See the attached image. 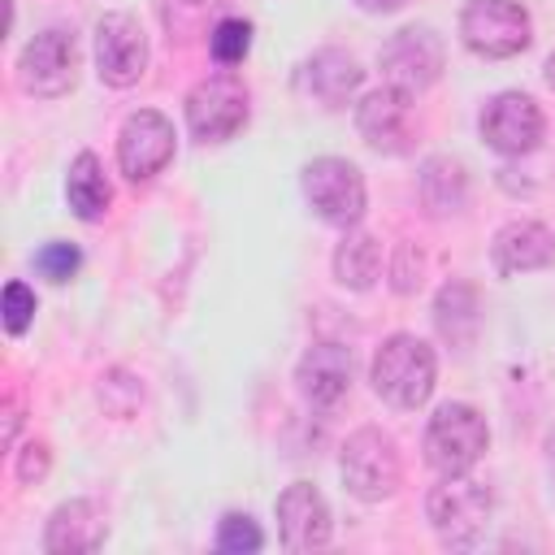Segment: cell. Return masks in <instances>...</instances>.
I'll list each match as a JSON object with an SVG mask.
<instances>
[{
  "instance_id": "obj_1",
  "label": "cell",
  "mask_w": 555,
  "mask_h": 555,
  "mask_svg": "<svg viewBox=\"0 0 555 555\" xmlns=\"http://www.w3.org/2000/svg\"><path fill=\"white\" fill-rule=\"evenodd\" d=\"M369 382H373V395L386 399L390 408H403V412L421 408L438 382L434 347L416 334H390L369 364Z\"/></svg>"
},
{
  "instance_id": "obj_2",
  "label": "cell",
  "mask_w": 555,
  "mask_h": 555,
  "mask_svg": "<svg viewBox=\"0 0 555 555\" xmlns=\"http://www.w3.org/2000/svg\"><path fill=\"white\" fill-rule=\"evenodd\" d=\"M490 507H494V494L486 481L460 473V477H442L429 499H425V516H429V529L434 538L447 546V551H464V546H477L486 525H490Z\"/></svg>"
},
{
  "instance_id": "obj_3",
  "label": "cell",
  "mask_w": 555,
  "mask_h": 555,
  "mask_svg": "<svg viewBox=\"0 0 555 555\" xmlns=\"http://www.w3.org/2000/svg\"><path fill=\"white\" fill-rule=\"evenodd\" d=\"M338 473H343V486L351 499L360 503H382L399 490L403 481V460H399V447L386 429L377 425H360L347 434L343 451H338Z\"/></svg>"
},
{
  "instance_id": "obj_4",
  "label": "cell",
  "mask_w": 555,
  "mask_h": 555,
  "mask_svg": "<svg viewBox=\"0 0 555 555\" xmlns=\"http://www.w3.org/2000/svg\"><path fill=\"white\" fill-rule=\"evenodd\" d=\"M490 447V425L473 403H442L425 425V464L438 477L473 473Z\"/></svg>"
},
{
  "instance_id": "obj_5",
  "label": "cell",
  "mask_w": 555,
  "mask_h": 555,
  "mask_svg": "<svg viewBox=\"0 0 555 555\" xmlns=\"http://www.w3.org/2000/svg\"><path fill=\"white\" fill-rule=\"evenodd\" d=\"M299 186H304L308 208L325 225H334V230L360 225V217L369 208L364 173L351 160H343V156H317V160H308L304 173H299Z\"/></svg>"
},
{
  "instance_id": "obj_6",
  "label": "cell",
  "mask_w": 555,
  "mask_h": 555,
  "mask_svg": "<svg viewBox=\"0 0 555 555\" xmlns=\"http://www.w3.org/2000/svg\"><path fill=\"white\" fill-rule=\"evenodd\" d=\"M186 130L199 143H225L234 139L251 117V95L238 74H208L186 91Z\"/></svg>"
},
{
  "instance_id": "obj_7",
  "label": "cell",
  "mask_w": 555,
  "mask_h": 555,
  "mask_svg": "<svg viewBox=\"0 0 555 555\" xmlns=\"http://www.w3.org/2000/svg\"><path fill=\"white\" fill-rule=\"evenodd\" d=\"M460 39L486 61H507L533 43V22L516 0H468L460 9Z\"/></svg>"
},
{
  "instance_id": "obj_8",
  "label": "cell",
  "mask_w": 555,
  "mask_h": 555,
  "mask_svg": "<svg viewBox=\"0 0 555 555\" xmlns=\"http://www.w3.org/2000/svg\"><path fill=\"white\" fill-rule=\"evenodd\" d=\"M78 65H82V52H78L74 30L48 26V30H39V35L17 52V87H22L26 95L56 100V95L74 91Z\"/></svg>"
},
{
  "instance_id": "obj_9",
  "label": "cell",
  "mask_w": 555,
  "mask_h": 555,
  "mask_svg": "<svg viewBox=\"0 0 555 555\" xmlns=\"http://www.w3.org/2000/svg\"><path fill=\"white\" fill-rule=\"evenodd\" d=\"M542 126H546L542 121V108L525 91H499V95H490L486 108H481V117H477V130H481L486 147L499 152V156H525V152H533L542 143Z\"/></svg>"
},
{
  "instance_id": "obj_10",
  "label": "cell",
  "mask_w": 555,
  "mask_h": 555,
  "mask_svg": "<svg viewBox=\"0 0 555 555\" xmlns=\"http://www.w3.org/2000/svg\"><path fill=\"white\" fill-rule=\"evenodd\" d=\"M147 69V35L130 13H104L95 22V74L104 87H134Z\"/></svg>"
},
{
  "instance_id": "obj_11",
  "label": "cell",
  "mask_w": 555,
  "mask_h": 555,
  "mask_svg": "<svg viewBox=\"0 0 555 555\" xmlns=\"http://www.w3.org/2000/svg\"><path fill=\"white\" fill-rule=\"evenodd\" d=\"M356 130H360V139H364L373 152H382V156L408 152L412 130H416L412 91H403V87H395V82L369 91V95L356 104Z\"/></svg>"
},
{
  "instance_id": "obj_12",
  "label": "cell",
  "mask_w": 555,
  "mask_h": 555,
  "mask_svg": "<svg viewBox=\"0 0 555 555\" xmlns=\"http://www.w3.org/2000/svg\"><path fill=\"white\" fill-rule=\"evenodd\" d=\"M173 160V121L156 108H139L117 130V169L130 182L156 178Z\"/></svg>"
},
{
  "instance_id": "obj_13",
  "label": "cell",
  "mask_w": 555,
  "mask_h": 555,
  "mask_svg": "<svg viewBox=\"0 0 555 555\" xmlns=\"http://www.w3.org/2000/svg\"><path fill=\"white\" fill-rule=\"evenodd\" d=\"M377 61H382L386 82H395L403 91H425L438 82L447 48L429 26H403L390 35V43L377 52Z\"/></svg>"
},
{
  "instance_id": "obj_14",
  "label": "cell",
  "mask_w": 555,
  "mask_h": 555,
  "mask_svg": "<svg viewBox=\"0 0 555 555\" xmlns=\"http://www.w3.org/2000/svg\"><path fill=\"white\" fill-rule=\"evenodd\" d=\"M351 377H356V356L343 343H312L295 364V386L304 403L317 412L338 408L351 395Z\"/></svg>"
},
{
  "instance_id": "obj_15",
  "label": "cell",
  "mask_w": 555,
  "mask_h": 555,
  "mask_svg": "<svg viewBox=\"0 0 555 555\" xmlns=\"http://www.w3.org/2000/svg\"><path fill=\"white\" fill-rule=\"evenodd\" d=\"M273 512H278V538H282V546L295 551V555L321 551V546L330 542V533H334L330 503L321 499V490H317L312 481H291V486L278 494Z\"/></svg>"
},
{
  "instance_id": "obj_16",
  "label": "cell",
  "mask_w": 555,
  "mask_h": 555,
  "mask_svg": "<svg viewBox=\"0 0 555 555\" xmlns=\"http://www.w3.org/2000/svg\"><path fill=\"white\" fill-rule=\"evenodd\" d=\"M360 78H364V69H360V61L351 52H343V48H317L295 69V91L304 100L321 104V108H343L356 95Z\"/></svg>"
},
{
  "instance_id": "obj_17",
  "label": "cell",
  "mask_w": 555,
  "mask_h": 555,
  "mask_svg": "<svg viewBox=\"0 0 555 555\" xmlns=\"http://www.w3.org/2000/svg\"><path fill=\"white\" fill-rule=\"evenodd\" d=\"M555 260V234L542 221L516 217L507 225H499L494 243H490V264L499 278H516V273H533L546 269Z\"/></svg>"
},
{
  "instance_id": "obj_18",
  "label": "cell",
  "mask_w": 555,
  "mask_h": 555,
  "mask_svg": "<svg viewBox=\"0 0 555 555\" xmlns=\"http://www.w3.org/2000/svg\"><path fill=\"white\" fill-rule=\"evenodd\" d=\"M108 538V520L91 499H65L43 529V551L48 555H91Z\"/></svg>"
},
{
  "instance_id": "obj_19",
  "label": "cell",
  "mask_w": 555,
  "mask_h": 555,
  "mask_svg": "<svg viewBox=\"0 0 555 555\" xmlns=\"http://www.w3.org/2000/svg\"><path fill=\"white\" fill-rule=\"evenodd\" d=\"M434 325H438L442 343H451V347L464 351V347L477 338V330H481V299H477V286L464 282V278H451V282L438 291V299H434Z\"/></svg>"
},
{
  "instance_id": "obj_20",
  "label": "cell",
  "mask_w": 555,
  "mask_h": 555,
  "mask_svg": "<svg viewBox=\"0 0 555 555\" xmlns=\"http://www.w3.org/2000/svg\"><path fill=\"white\" fill-rule=\"evenodd\" d=\"M416 195L429 217H451L468 204V173L451 156H429L416 173Z\"/></svg>"
},
{
  "instance_id": "obj_21",
  "label": "cell",
  "mask_w": 555,
  "mask_h": 555,
  "mask_svg": "<svg viewBox=\"0 0 555 555\" xmlns=\"http://www.w3.org/2000/svg\"><path fill=\"white\" fill-rule=\"evenodd\" d=\"M65 199L78 221H104L113 204V182L104 178V165L95 152H78L69 173H65Z\"/></svg>"
},
{
  "instance_id": "obj_22",
  "label": "cell",
  "mask_w": 555,
  "mask_h": 555,
  "mask_svg": "<svg viewBox=\"0 0 555 555\" xmlns=\"http://www.w3.org/2000/svg\"><path fill=\"white\" fill-rule=\"evenodd\" d=\"M334 282L347 291H369L382 273V243L369 230H343V243L334 247Z\"/></svg>"
},
{
  "instance_id": "obj_23",
  "label": "cell",
  "mask_w": 555,
  "mask_h": 555,
  "mask_svg": "<svg viewBox=\"0 0 555 555\" xmlns=\"http://www.w3.org/2000/svg\"><path fill=\"white\" fill-rule=\"evenodd\" d=\"M260 546H264V533L247 512H225L221 516V525H217V551L221 555H256Z\"/></svg>"
},
{
  "instance_id": "obj_24",
  "label": "cell",
  "mask_w": 555,
  "mask_h": 555,
  "mask_svg": "<svg viewBox=\"0 0 555 555\" xmlns=\"http://www.w3.org/2000/svg\"><path fill=\"white\" fill-rule=\"evenodd\" d=\"M208 52L217 65H238L251 52V26L243 17H225L217 22V30L208 35Z\"/></svg>"
},
{
  "instance_id": "obj_25",
  "label": "cell",
  "mask_w": 555,
  "mask_h": 555,
  "mask_svg": "<svg viewBox=\"0 0 555 555\" xmlns=\"http://www.w3.org/2000/svg\"><path fill=\"white\" fill-rule=\"evenodd\" d=\"M30 264H35L39 278H48V282H69V278L78 273V264H82V251H78L74 243H65V238H52V243H43V247L30 256Z\"/></svg>"
},
{
  "instance_id": "obj_26",
  "label": "cell",
  "mask_w": 555,
  "mask_h": 555,
  "mask_svg": "<svg viewBox=\"0 0 555 555\" xmlns=\"http://www.w3.org/2000/svg\"><path fill=\"white\" fill-rule=\"evenodd\" d=\"M35 291L26 286V282H9L4 286V299H0V312H4V330L17 338V334H26L30 330V321H35Z\"/></svg>"
},
{
  "instance_id": "obj_27",
  "label": "cell",
  "mask_w": 555,
  "mask_h": 555,
  "mask_svg": "<svg viewBox=\"0 0 555 555\" xmlns=\"http://www.w3.org/2000/svg\"><path fill=\"white\" fill-rule=\"evenodd\" d=\"M386 273H390V291H395V295H412V291H421L425 260H421L416 243H399V247H395V260H390Z\"/></svg>"
},
{
  "instance_id": "obj_28",
  "label": "cell",
  "mask_w": 555,
  "mask_h": 555,
  "mask_svg": "<svg viewBox=\"0 0 555 555\" xmlns=\"http://www.w3.org/2000/svg\"><path fill=\"white\" fill-rule=\"evenodd\" d=\"M48 468H52L48 442H43V438H30V442L17 451V481H22V486H39V481L48 477Z\"/></svg>"
},
{
  "instance_id": "obj_29",
  "label": "cell",
  "mask_w": 555,
  "mask_h": 555,
  "mask_svg": "<svg viewBox=\"0 0 555 555\" xmlns=\"http://www.w3.org/2000/svg\"><path fill=\"white\" fill-rule=\"evenodd\" d=\"M17 425H22V412H17V399H4V434H0V447L9 451L17 442Z\"/></svg>"
},
{
  "instance_id": "obj_30",
  "label": "cell",
  "mask_w": 555,
  "mask_h": 555,
  "mask_svg": "<svg viewBox=\"0 0 555 555\" xmlns=\"http://www.w3.org/2000/svg\"><path fill=\"white\" fill-rule=\"evenodd\" d=\"M364 13H399L408 0H356Z\"/></svg>"
},
{
  "instance_id": "obj_31",
  "label": "cell",
  "mask_w": 555,
  "mask_h": 555,
  "mask_svg": "<svg viewBox=\"0 0 555 555\" xmlns=\"http://www.w3.org/2000/svg\"><path fill=\"white\" fill-rule=\"evenodd\" d=\"M546 464H551V473H555V429H551V438H546Z\"/></svg>"
},
{
  "instance_id": "obj_32",
  "label": "cell",
  "mask_w": 555,
  "mask_h": 555,
  "mask_svg": "<svg viewBox=\"0 0 555 555\" xmlns=\"http://www.w3.org/2000/svg\"><path fill=\"white\" fill-rule=\"evenodd\" d=\"M546 82H551V91H555V52L546 56Z\"/></svg>"
},
{
  "instance_id": "obj_33",
  "label": "cell",
  "mask_w": 555,
  "mask_h": 555,
  "mask_svg": "<svg viewBox=\"0 0 555 555\" xmlns=\"http://www.w3.org/2000/svg\"><path fill=\"white\" fill-rule=\"evenodd\" d=\"M186 4H204V0H186Z\"/></svg>"
}]
</instances>
